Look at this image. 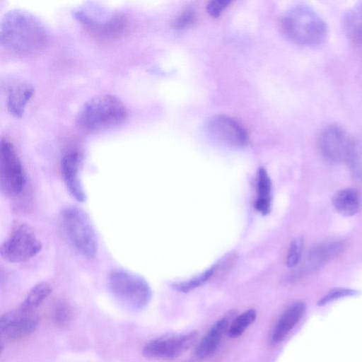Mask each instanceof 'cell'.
Listing matches in <instances>:
<instances>
[{
    "instance_id": "obj_5",
    "label": "cell",
    "mask_w": 362,
    "mask_h": 362,
    "mask_svg": "<svg viewBox=\"0 0 362 362\" xmlns=\"http://www.w3.org/2000/svg\"><path fill=\"white\" fill-rule=\"evenodd\" d=\"M74 15L90 33L103 38L119 36L127 24L123 13L95 3L78 6L74 9Z\"/></svg>"
},
{
    "instance_id": "obj_25",
    "label": "cell",
    "mask_w": 362,
    "mask_h": 362,
    "mask_svg": "<svg viewBox=\"0 0 362 362\" xmlns=\"http://www.w3.org/2000/svg\"><path fill=\"white\" fill-rule=\"evenodd\" d=\"M303 240L301 237H297L291 241L286 257L288 267H293L298 264L303 250Z\"/></svg>"
},
{
    "instance_id": "obj_8",
    "label": "cell",
    "mask_w": 362,
    "mask_h": 362,
    "mask_svg": "<svg viewBox=\"0 0 362 362\" xmlns=\"http://www.w3.org/2000/svg\"><path fill=\"white\" fill-rule=\"evenodd\" d=\"M42 248V243L34 231L28 226L21 224L2 243L0 255L6 262L20 263L35 257Z\"/></svg>"
},
{
    "instance_id": "obj_13",
    "label": "cell",
    "mask_w": 362,
    "mask_h": 362,
    "mask_svg": "<svg viewBox=\"0 0 362 362\" xmlns=\"http://www.w3.org/2000/svg\"><path fill=\"white\" fill-rule=\"evenodd\" d=\"M81 165V156L77 151H70L62 158V175L67 190L76 201L84 202L86 194L80 177Z\"/></svg>"
},
{
    "instance_id": "obj_15",
    "label": "cell",
    "mask_w": 362,
    "mask_h": 362,
    "mask_svg": "<svg viewBox=\"0 0 362 362\" xmlns=\"http://www.w3.org/2000/svg\"><path fill=\"white\" fill-rule=\"evenodd\" d=\"M228 317H222L213 325L196 348L197 358L205 359L216 351L221 338L228 330Z\"/></svg>"
},
{
    "instance_id": "obj_11",
    "label": "cell",
    "mask_w": 362,
    "mask_h": 362,
    "mask_svg": "<svg viewBox=\"0 0 362 362\" xmlns=\"http://www.w3.org/2000/svg\"><path fill=\"white\" fill-rule=\"evenodd\" d=\"M206 131L215 140L232 147H242L247 142L243 127L227 115H216L206 124Z\"/></svg>"
},
{
    "instance_id": "obj_27",
    "label": "cell",
    "mask_w": 362,
    "mask_h": 362,
    "mask_svg": "<svg viewBox=\"0 0 362 362\" xmlns=\"http://www.w3.org/2000/svg\"><path fill=\"white\" fill-rule=\"evenodd\" d=\"M357 294L358 291L354 289L344 288H334L329 291L323 298H322L318 302V304L320 305H324L337 299L348 296H352Z\"/></svg>"
},
{
    "instance_id": "obj_16",
    "label": "cell",
    "mask_w": 362,
    "mask_h": 362,
    "mask_svg": "<svg viewBox=\"0 0 362 362\" xmlns=\"http://www.w3.org/2000/svg\"><path fill=\"white\" fill-rule=\"evenodd\" d=\"M342 25L346 37L353 44L362 47V2L346 11Z\"/></svg>"
},
{
    "instance_id": "obj_2",
    "label": "cell",
    "mask_w": 362,
    "mask_h": 362,
    "mask_svg": "<svg viewBox=\"0 0 362 362\" xmlns=\"http://www.w3.org/2000/svg\"><path fill=\"white\" fill-rule=\"evenodd\" d=\"M282 28L293 42L303 46H317L326 40L328 28L322 16L311 7L298 4L284 14Z\"/></svg>"
},
{
    "instance_id": "obj_18",
    "label": "cell",
    "mask_w": 362,
    "mask_h": 362,
    "mask_svg": "<svg viewBox=\"0 0 362 362\" xmlns=\"http://www.w3.org/2000/svg\"><path fill=\"white\" fill-rule=\"evenodd\" d=\"M332 204L338 213L344 216L355 215L361 207L359 193L351 188L338 191L333 197Z\"/></svg>"
},
{
    "instance_id": "obj_29",
    "label": "cell",
    "mask_w": 362,
    "mask_h": 362,
    "mask_svg": "<svg viewBox=\"0 0 362 362\" xmlns=\"http://www.w3.org/2000/svg\"><path fill=\"white\" fill-rule=\"evenodd\" d=\"M230 4L228 0H214L210 1L206 6L208 13L213 17H218L222 11Z\"/></svg>"
},
{
    "instance_id": "obj_9",
    "label": "cell",
    "mask_w": 362,
    "mask_h": 362,
    "mask_svg": "<svg viewBox=\"0 0 362 362\" xmlns=\"http://www.w3.org/2000/svg\"><path fill=\"white\" fill-rule=\"evenodd\" d=\"M357 141L341 126L337 124L327 125L319 137V148L322 156L331 163L349 161Z\"/></svg>"
},
{
    "instance_id": "obj_24",
    "label": "cell",
    "mask_w": 362,
    "mask_h": 362,
    "mask_svg": "<svg viewBox=\"0 0 362 362\" xmlns=\"http://www.w3.org/2000/svg\"><path fill=\"white\" fill-rule=\"evenodd\" d=\"M71 318L72 310L67 303L59 301L55 304L52 310V320L56 325L60 327H66Z\"/></svg>"
},
{
    "instance_id": "obj_7",
    "label": "cell",
    "mask_w": 362,
    "mask_h": 362,
    "mask_svg": "<svg viewBox=\"0 0 362 362\" xmlns=\"http://www.w3.org/2000/svg\"><path fill=\"white\" fill-rule=\"evenodd\" d=\"M25 185V176L21 160L13 144L1 139L0 146V189L7 197H15L22 192Z\"/></svg>"
},
{
    "instance_id": "obj_10",
    "label": "cell",
    "mask_w": 362,
    "mask_h": 362,
    "mask_svg": "<svg viewBox=\"0 0 362 362\" xmlns=\"http://www.w3.org/2000/svg\"><path fill=\"white\" fill-rule=\"evenodd\" d=\"M197 334L196 331H192L180 335L164 336L153 339L144 346L143 354L147 358L156 360L175 358L194 344Z\"/></svg>"
},
{
    "instance_id": "obj_1",
    "label": "cell",
    "mask_w": 362,
    "mask_h": 362,
    "mask_svg": "<svg viewBox=\"0 0 362 362\" xmlns=\"http://www.w3.org/2000/svg\"><path fill=\"white\" fill-rule=\"evenodd\" d=\"M49 33L35 15L22 8L7 11L0 23V42L6 49L21 55L39 53L47 45Z\"/></svg>"
},
{
    "instance_id": "obj_23",
    "label": "cell",
    "mask_w": 362,
    "mask_h": 362,
    "mask_svg": "<svg viewBox=\"0 0 362 362\" xmlns=\"http://www.w3.org/2000/svg\"><path fill=\"white\" fill-rule=\"evenodd\" d=\"M214 270L215 266H213L199 276L187 281L173 284L172 286L175 290L180 292L187 293L191 291L206 282L214 274Z\"/></svg>"
},
{
    "instance_id": "obj_28",
    "label": "cell",
    "mask_w": 362,
    "mask_h": 362,
    "mask_svg": "<svg viewBox=\"0 0 362 362\" xmlns=\"http://www.w3.org/2000/svg\"><path fill=\"white\" fill-rule=\"evenodd\" d=\"M194 13L192 9L183 11L173 22V25L177 29L189 26L194 21Z\"/></svg>"
},
{
    "instance_id": "obj_26",
    "label": "cell",
    "mask_w": 362,
    "mask_h": 362,
    "mask_svg": "<svg viewBox=\"0 0 362 362\" xmlns=\"http://www.w3.org/2000/svg\"><path fill=\"white\" fill-rule=\"evenodd\" d=\"M347 164L353 173L362 180V145L357 142L356 148Z\"/></svg>"
},
{
    "instance_id": "obj_12",
    "label": "cell",
    "mask_w": 362,
    "mask_h": 362,
    "mask_svg": "<svg viewBox=\"0 0 362 362\" xmlns=\"http://www.w3.org/2000/svg\"><path fill=\"white\" fill-rule=\"evenodd\" d=\"M38 324L39 318L34 313H25L16 308L1 316V337L8 341L24 338L32 334Z\"/></svg>"
},
{
    "instance_id": "obj_4",
    "label": "cell",
    "mask_w": 362,
    "mask_h": 362,
    "mask_svg": "<svg viewBox=\"0 0 362 362\" xmlns=\"http://www.w3.org/2000/svg\"><path fill=\"white\" fill-rule=\"evenodd\" d=\"M107 284L114 298L132 310L144 309L152 298V291L147 281L127 270H112L108 275Z\"/></svg>"
},
{
    "instance_id": "obj_19",
    "label": "cell",
    "mask_w": 362,
    "mask_h": 362,
    "mask_svg": "<svg viewBox=\"0 0 362 362\" xmlns=\"http://www.w3.org/2000/svg\"><path fill=\"white\" fill-rule=\"evenodd\" d=\"M343 247V244L339 242H332L315 247L308 255V267L311 269L322 266L341 252Z\"/></svg>"
},
{
    "instance_id": "obj_6",
    "label": "cell",
    "mask_w": 362,
    "mask_h": 362,
    "mask_svg": "<svg viewBox=\"0 0 362 362\" xmlns=\"http://www.w3.org/2000/svg\"><path fill=\"white\" fill-rule=\"evenodd\" d=\"M60 220L73 247L85 257H94L98 251V241L86 213L76 206H68L62 210Z\"/></svg>"
},
{
    "instance_id": "obj_20",
    "label": "cell",
    "mask_w": 362,
    "mask_h": 362,
    "mask_svg": "<svg viewBox=\"0 0 362 362\" xmlns=\"http://www.w3.org/2000/svg\"><path fill=\"white\" fill-rule=\"evenodd\" d=\"M257 177V199L255 208L262 215H266L270 210L272 183L264 168L259 169Z\"/></svg>"
},
{
    "instance_id": "obj_3",
    "label": "cell",
    "mask_w": 362,
    "mask_h": 362,
    "mask_svg": "<svg viewBox=\"0 0 362 362\" xmlns=\"http://www.w3.org/2000/svg\"><path fill=\"white\" fill-rule=\"evenodd\" d=\"M127 117V108L119 98L100 94L83 103L77 112L76 121L80 128L97 132L117 126Z\"/></svg>"
},
{
    "instance_id": "obj_21",
    "label": "cell",
    "mask_w": 362,
    "mask_h": 362,
    "mask_svg": "<svg viewBox=\"0 0 362 362\" xmlns=\"http://www.w3.org/2000/svg\"><path fill=\"white\" fill-rule=\"evenodd\" d=\"M52 286L47 282H40L28 292L25 300L18 308L25 313H34L52 292Z\"/></svg>"
},
{
    "instance_id": "obj_14",
    "label": "cell",
    "mask_w": 362,
    "mask_h": 362,
    "mask_svg": "<svg viewBox=\"0 0 362 362\" xmlns=\"http://www.w3.org/2000/svg\"><path fill=\"white\" fill-rule=\"evenodd\" d=\"M305 310L303 303L292 304L281 315L272 334L271 341L273 344L282 341L298 324Z\"/></svg>"
},
{
    "instance_id": "obj_17",
    "label": "cell",
    "mask_w": 362,
    "mask_h": 362,
    "mask_svg": "<svg viewBox=\"0 0 362 362\" xmlns=\"http://www.w3.org/2000/svg\"><path fill=\"white\" fill-rule=\"evenodd\" d=\"M34 90V87L28 83H19L13 86L7 99L8 112L16 117H21Z\"/></svg>"
},
{
    "instance_id": "obj_22",
    "label": "cell",
    "mask_w": 362,
    "mask_h": 362,
    "mask_svg": "<svg viewBox=\"0 0 362 362\" xmlns=\"http://www.w3.org/2000/svg\"><path fill=\"white\" fill-rule=\"evenodd\" d=\"M255 310L250 309L238 315L228 326L227 334L230 338H237L255 320Z\"/></svg>"
}]
</instances>
